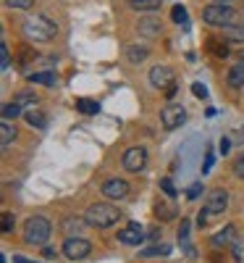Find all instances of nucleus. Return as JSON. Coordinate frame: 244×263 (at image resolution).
<instances>
[{
	"label": "nucleus",
	"instance_id": "obj_1",
	"mask_svg": "<svg viewBox=\"0 0 244 263\" xmlns=\"http://www.w3.org/2000/svg\"><path fill=\"white\" fill-rule=\"evenodd\" d=\"M118 218H121V211L116 205H110V203H95V205L87 208L84 224L87 227H95V229H108V227H113Z\"/></svg>",
	"mask_w": 244,
	"mask_h": 263
},
{
	"label": "nucleus",
	"instance_id": "obj_2",
	"mask_svg": "<svg viewBox=\"0 0 244 263\" xmlns=\"http://www.w3.org/2000/svg\"><path fill=\"white\" fill-rule=\"evenodd\" d=\"M50 232H53V224L45 216H32L24 224V239H27V245H34V248H45L50 239Z\"/></svg>",
	"mask_w": 244,
	"mask_h": 263
},
{
	"label": "nucleus",
	"instance_id": "obj_3",
	"mask_svg": "<svg viewBox=\"0 0 244 263\" xmlns=\"http://www.w3.org/2000/svg\"><path fill=\"white\" fill-rule=\"evenodd\" d=\"M24 34L34 42H48L58 34V27L55 21H50L48 16H29L24 21Z\"/></svg>",
	"mask_w": 244,
	"mask_h": 263
},
{
	"label": "nucleus",
	"instance_id": "obj_4",
	"mask_svg": "<svg viewBox=\"0 0 244 263\" xmlns=\"http://www.w3.org/2000/svg\"><path fill=\"white\" fill-rule=\"evenodd\" d=\"M231 18H234V8L229 3H223V0H218V3H213L202 11V21L210 27H226V24H231Z\"/></svg>",
	"mask_w": 244,
	"mask_h": 263
},
{
	"label": "nucleus",
	"instance_id": "obj_5",
	"mask_svg": "<svg viewBox=\"0 0 244 263\" xmlns=\"http://www.w3.org/2000/svg\"><path fill=\"white\" fill-rule=\"evenodd\" d=\"M92 253V245L87 242V239L82 237H66V242H63V255L69 258V260H82Z\"/></svg>",
	"mask_w": 244,
	"mask_h": 263
},
{
	"label": "nucleus",
	"instance_id": "obj_6",
	"mask_svg": "<svg viewBox=\"0 0 244 263\" xmlns=\"http://www.w3.org/2000/svg\"><path fill=\"white\" fill-rule=\"evenodd\" d=\"M210 216H215V213H223L226 208H229V192L223 190V187H215V190H210L208 195H205V205H202Z\"/></svg>",
	"mask_w": 244,
	"mask_h": 263
},
{
	"label": "nucleus",
	"instance_id": "obj_7",
	"mask_svg": "<svg viewBox=\"0 0 244 263\" xmlns=\"http://www.w3.org/2000/svg\"><path fill=\"white\" fill-rule=\"evenodd\" d=\"M187 121V108L184 105H166L163 111H160V124H163V129H176V126H181Z\"/></svg>",
	"mask_w": 244,
	"mask_h": 263
},
{
	"label": "nucleus",
	"instance_id": "obj_8",
	"mask_svg": "<svg viewBox=\"0 0 244 263\" xmlns=\"http://www.w3.org/2000/svg\"><path fill=\"white\" fill-rule=\"evenodd\" d=\"M147 166V150L145 147H129L124 153V168L126 171H142Z\"/></svg>",
	"mask_w": 244,
	"mask_h": 263
},
{
	"label": "nucleus",
	"instance_id": "obj_9",
	"mask_svg": "<svg viewBox=\"0 0 244 263\" xmlns=\"http://www.w3.org/2000/svg\"><path fill=\"white\" fill-rule=\"evenodd\" d=\"M150 84L155 90H168L173 84V69L171 66H155V69H150Z\"/></svg>",
	"mask_w": 244,
	"mask_h": 263
},
{
	"label": "nucleus",
	"instance_id": "obj_10",
	"mask_svg": "<svg viewBox=\"0 0 244 263\" xmlns=\"http://www.w3.org/2000/svg\"><path fill=\"white\" fill-rule=\"evenodd\" d=\"M103 195L108 197V200H124V197L129 195V182L126 179H108L103 184Z\"/></svg>",
	"mask_w": 244,
	"mask_h": 263
},
{
	"label": "nucleus",
	"instance_id": "obj_11",
	"mask_svg": "<svg viewBox=\"0 0 244 263\" xmlns=\"http://www.w3.org/2000/svg\"><path fill=\"white\" fill-rule=\"evenodd\" d=\"M118 239H121L124 245H139L142 239H147V237H145V229L139 224H129V227H124L118 232Z\"/></svg>",
	"mask_w": 244,
	"mask_h": 263
},
{
	"label": "nucleus",
	"instance_id": "obj_12",
	"mask_svg": "<svg viewBox=\"0 0 244 263\" xmlns=\"http://www.w3.org/2000/svg\"><path fill=\"white\" fill-rule=\"evenodd\" d=\"M234 237H236V227L234 224H226L220 232H215L213 234V248H229V245H234Z\"/></svg>",
	"mask_w": 244,
	"mask_h": 263
},
{
	"label": "nucleus",
	"instance_id": "obj_13",
	"mask_svg": "<svg viewBox=\"0 0 244 263\" xmlns=\"http://www.w3.org/2000/svg\"><path fill=\"white\" fill-rule=\"evenodd\" d=\"M137 29H139V34H145V37H160V32H163V24L158 18H139V24H137Z\"/></svg>",
	"mask_w": 244,
	"mask_h": 263
},
{
	"label": "nucleus",
	"instance_id": "obj_14",
	"mask_svg": "<svg viewBox=\"0 0 244 263\" xmlns=\"http://www.w3.org/2000/svg\"><path fill=\"white\" fill-rule=\"evenodd\" d=\"M226 82H229V87H234V90H241L244 87V63L231 66L229 74H226Z\"/></svg>",
	"mask_w": 244,
	"mask_h": 263
},
{
	"label": "nucleus",
	"instance_id": "obj_15",
	"mask_svg": "<svg viewBox=\"0 0 244 263\" xmlns=\"http://www.w3.org/2000/svg\"><path fill=\"white\" fill-rule=\"evenodd\" d=\"M27 79L32 84H45V87L58 84V74L55 71H34V74H27Z\"/></svg>",
	"mask_w": 244,
	"mask_h": 263
},
{
	"label": "nucleus",
	"instance_id": "obj_16",
	"mask_svg": "<svg viewBox=\"0 0 244 263\" xmlns=\"http://www.w3.org/2000/svg\"><path fill=\"white\" fill-rule=\"evenodd\" d=\"M13 140H16V126L8 119H3V124H0V145H3V150H8Z\"/></svg>",
	"mask_w": 244,
	"mask_h": 263
},
{
	"label": "nucleus",
	"instance_id": "obj_17",
	"mask_svg": "<svg viewBox=\"0 0 244 263\" xmlns=\"http://www.w3.org/2000/svg\"><path fill=\"white\" fill-rule=\"evenodd\" d=\"M223 29V40L226 42H244V24H226Z\"/></svg>",
	"mask_w": 244,
	"mask_h": 263
},
{
	"label": "nucleus",
	"instance_id": "obj_18",
	"mask_svg": "<svg viewBox=\"0 0 244 263\" xmlns=\"http://www.w3.org/2000/svg\"><path fill=\"white\" fill-rule=\"evenodd\" d=\"M155 216H158L160 221H171V218L176 216V205L168 203V200H158L155 203Z\"/></svg>",
	"mask_w": 244,
	"mask_h": 263
},
{
	"label": "nucleus",
	"instance_id": "obj_19",
	"mask_svg": "<svg viewBox=\"0 0 244 263\" xmlns=\"http://www.w3.org/2000/svg\"><path fill=\"white\" fill-rule=\"evenodd\" d=\"M76 111H82V114H87V116H95V114L100 111V103H97V100H90V98H79V100H76Z\"/></svg>",
	"mask_w": 244,
	"mask_h": 263
},
{
	"label": "nucleus",
	"instance_id": "obj_20",
	"mask_svg": "<svg viewBox=\"0 0 244 263\" xmlns=\"http://www.w3.org/2000/svg\"><path fill=\"white\" fill-rule=\"evenodd\" d=\"M129 6L134 11H158L163 6V0H129Z\"/></svg>",
	"mask_w": 244,
	"mask_h": 263
},
{
	"label": "nucleus",
	"instance_id": "obj_21",
	"mask_svg": "<svg viewBox=\"0 0 244 263\" xmlns=\"http://www.w3.org/2000/svg\"><path fill=\"white\" fill-rule=\"evenodd\" d=\"M24 119H27V124H29V126H34V129H45V126H48V119L42 116L39 111H34V108L24 114Z\"/></svg>",
	"mask_w": 244,
	"mask_h": 263
},
{
	"label": "nucleus",
	"instance_id": "obj_22",
	"mask_svg": "<svg viewBox=\"0 0 244 263\" xmlns=\"http://www.w3.org/2000/svg\"><path fill=\"white\" fill-rule=\"evenodd\" d=\"M126 58H129L131 63H139V61H145V58H147V48L129 45V48H126Z\"/></svg>",
	"mask_w": 244,
	"mask_h": 263
},
{
	"label": "nucleus",
	"instance_id": "obj_23",
	"mask_svg": "<svg viewBox=\"0 0 244 263\" xmlns=\"http://www.w3.org/2000/svg\"><path fill=\"white\" fill-rule=\"evenodd\" d=\"M13 103H18L21 108H24V105H32V108H34V105H37V95H34V92H18V95L13 98Z\"/></svg>",
	"mask_w": 244,
	"mask_h": 263
},
{
	"label": "nucleus",
	"instance_id": "obj_24",
	"mask_svg": "<svg viewBox=\"0 0 244 263\" xmlns=\"http://www.w3.org/2000/svg\"><path fill=\"white\" fill-rule=\"evenodd\" d=\"M16 116H21V105H18V103H6V105H3V119L13 121Z\"/></svg>",
	"mask_w": 244,
	"mask_h": 263
},
{
	"label": "nucleus",
	"instance_id": "obj_25",
	"mask_svg": "<svg viewBox=\"0 0 244 263\" xmlns=\"http://www.w3.org/2000/svg\"><path fill=\"white\" fill-rule=\"evenodd\" d=\"M171 18L176 21V24H184V27H187V21H189V18H187V8H184V6H173Z\"/></svg>",
	"mask_w": 244,
	"mask_h": 263
},
{
	"label": "nucleus",
	"instance_id": "obj_26",
	"mask_svg": "<svg viewBox=\"0 0 244 263\" xmlns=\"http://www.w3.org/2000/svg\"><path fill=\"white\" fill-rule=\"evenodd\" d=\"M168 253H171V245H155V248L142 250V255H145V258H152V255H168Z\"/></svg>",
	"mask_w": 244,
	"mask_h": 263
},
{
	"label": "nucleus",
	"instance_id": "obj_27",
	"mask_svg": "<svg viewBox=\"0 0 244 263\" xmlns=\"http://www.w3.org/2000/svg\"><path fill=\"white\" fill-rule=\"evenodd\" d=\"M208 45H210V50L218 55V58H226L229 55V48H226V42H223V45H220V42L218 40H208Z\"/></svg>",
	"mask_w": 244,
	"mask_h": 263
},
{
	"label": "nucleus",
	"instance_id": "obj_28",
	"mask_svg": "<svg viewBox=\"0 0 244 263\" xmlns=\"http://www.w3.org/2000/svg\"><path fill=\"white\" fill-rule=\"evenodd\" d=\"M231 171H234V177H236V179H244V153H239V156L234 158Z\"/></svg>",
	"mask_w": 244,
	"mask_h": 263
},
{
	"label": "nucleus",
	"instance_id": "obj_29",
	"mask_svg": "<svg viewBox=\"0 0 244 263\" xmlns=\"http://www.w3.org/2000/svg\"><path fill=\"white\" fill-rule=\"evenodd\" d=\"M0 69H11V50H8V45L3 42V45H0Z\"/></svg>",
	"mask_w": 244,
	"mask_h": 263
},
{
	"label": "nucleus",
	"instance_id": "obj_30",
	"mask_svg": "<svg viewBox=\"0 0 244 263\" xmlns=\"http://www.w3.org/2000/svg\"><path fill=\"white\" fill-rule=\"evenodd\" d=\"M0 227H3V232H6V234H11V232H13V227H16V216H13L11 211H6V213H3V224H0Z\"/></svg>",
	"mask_w": 244,
	"mask_h": 263
},
{
	"label": "nucleus",
	"instance_id": "obj_31",
	"mask_svg": "<svg viewBox=\"0 0 244 263\" xmlns=\"http://www.w3.org/2000/svg\"><path fill=\"white\" fill-rule=\"evenodd\" d=\"M6 6L8 8H18V11H27L34 6V0H6Z\"/></svg>",
	"mask_w": 244,
	"mask_h": 263
},
{
	"label": "nucleus",
	"instance_id": "obj_32",
	"mask_svg": "<svg viewBox=\"0 0 244 263\" xmlns=\"http://www.w3.org/2000/svg\"><path fill=\"white\" fill-rule=\"evenodd\" d=\"M192 92H194V98H202V100H205V98H208V87H205L202 82H194V84H192Z\"/></svg>",
	"mask_w": 244,
	"mask_h": 263
},
{
	"label": "nucleus",
	"instance_id": "obj_33",
	"mask_svg": "<svg viewBox=\"0 0 244 263\" xmlns=\"http://www.w3.org/2000/svg\"><path fill=\"white\" fill-rule=\"evenodd\" d=\"M160 190H163L168 197H173V195H176V187H173V182H171V179H160Z\"/></svg>",
	"mask_w": 244,
	"mask_h": 263
},
{
	"label": "nucleus",
	"instance_id": "obj_34",
	"mask_svg": "<svg viewBox=\"0 0 244 263\" xmlns=\"http://www.w3.org/2000/svg\"><path fill=\"white\" fill-rule=\"evenodd\" d=\"M199 192H202V184H192V187L187 190V197H189V200H197Z\"/></svg>",
	"mask_w": 244,
	"mask_h": 263
},
{
	"label": "nucleus",
	"instance_id": "obj_35",
	"mask_svg": "<svg viewBox=\"0 0 244 263\" xmlns=\"http://www.w3.org/2000/svg\"><path fill=\"white\" fill-rule=\"evenodd\" d=\"M208 218H210V213H208V211L202 208V211H199V213H197V227H199V229H202V227L208 224Z\"/></svg>",
	"mask_w": 244,
	"mask_h": 263
},
{
	"label": "nucleus",
	"instance_id": "obj_36",
	"mask_svg": "<svg viewBox=\"0 0 244 263\" xmlns=\"http://www.w3.org/2000/svg\"><path fill=\"white\" fill-rule=\"evenodd\" d=\"M234 260L236 263H244V245H236L234 248Z\"/></svg>",
	"mask_w": 244,
	"mask_h": 263
},
{
	"label": "nucleus",
	"instance_id": "obj_37",
	"mask_svg": "<svg viewBox=\"0 0 244 263\" xmlns=\"http://www.w3.org/2000/svg\"><path fill=\"white\" fill-rule=\"evenodd\" d=\"M213 161H215V156H213V153H208V156H205V166H202V174H208V171L213 168Z\"/></svg>",
	"mask_w": 244,
	"mask_h": 263
},
{
	"label": "nucleus",
	"instance_id": "obj_38",
	"mask_svg": "<svg viewBox=\"0 0 244 263\" xmlns=\"http://www.w3.org/2000/svg\"><path fill=\"white\" fill-rule=\"evenodd\" d=\"M179 237H181V239H187V237H189V221H187V218H184L181 227H179Z\"/></svg>",
	"mask_w": 244,
	"mask_h": 263
},
{
	"label": "nucleus",
	"instance_id": "obj_39",
	"mask_svg": "<svg viewBox=\"0 0 244 263\" xmlns=\"http://www.w3.org/2000/svg\"><path fill=\"white\" fill-rule=\"evenodd\" d=\"M229 147H231V142H229L226 137H220V142H218V150H220V153H223V156H226V153H229Z\"/></svg>",
	"mask_w": 244,
	"mask_h": 263
},
{
	"label": "nucleus",
	"instance_id": "obj_40",
	"mask_svg": "<svg viewBox=\"0 0 244 263\" xmlns=\"http://www.w3.org/2000/svg\"><path fill=\"white\" fill-rule=\"evenodd\" d=\"M163 92H166V98H168V100H171V98H173V95H176V92H179V87H176V82H173V84H171V87H168V90H163Z\"/></svg>",
	"mask_w": 244,
	"mask_h": 263
}]
</instances>
